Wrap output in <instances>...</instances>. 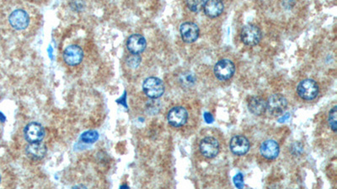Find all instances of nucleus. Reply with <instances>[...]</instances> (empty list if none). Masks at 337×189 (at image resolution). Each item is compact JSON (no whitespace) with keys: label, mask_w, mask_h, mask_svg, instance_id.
Instances as JSON below:
<instances>
[{"label":"nucleus","mask_w":337,"mask_h":189,"mask_svg":"<svg viewBox=\"0 0 337 189\" xmlns=\"http://www.w3.org/2000/svg\"><path fill=\"white\" fill-rule=\"evenodd\" d=\"M142 89L149 98L156 99L165 93V85L160 78L150 77L146 78L142 83Z\"/></svg>","instance_id":"f257e3e1"},{"label":"nucleus","mask_w":337,"mask_h":189,"mask_svg":"<svg viewBox=\"0 0 337 189\" xmlns=\"http://www.w3.org/2000/svg\"><path fill=\"white\" fill-rule=\"evenodd\" d=\"M297 92L299 97L304 100H313L319 93V86L313 79H305L299 83Z\"/></svg>","instance_id":"f03ea898"},{"label":"nucleus","mask_w":337,"mask_h":189,"mask_svg":"<svg viewBox=\"0 0 337 189\" xmlns=\"http://www.w3.org/2000/svg\"><path fill=\"white\" fill-rule=\"evenodd\" d=\"M287 107V100L280 93H275L268 98L266 102V110L271 115L280 116L285 112Z\"/></svg>","instance_id":"7ed1b4c3"},{"label":"nucleus","mask_w":337,"mask_h":189,"mask_svg":"<svg viewBox=\"0 0 337 189\" xmlns=\"http://www.w3.org/2000/svg\"><path fill=\"white\" fill-rule=\"evenodd\" d=\"M262 38L261 30L256 25L249 24L241 31V40L245 45L254 46L258 45Z\"/></svg>","instance_id":"20e7f679"},{"label":"nucleus","mask_w":337,"mask_h":189,"mask_svg":"<svg viewBox=\"0 0 337 189\" xmlns=\"http://www.w3.org/2000/svg\"><path fill=\"white\" fill-rule=\"evenodd\" d=\"M234 73H235V66L228 59L218 60L214 67V74L216 78L220 81L230 79Z\"/></svg>","instance_id":"39448f33"},{"label":"nucleus","mask_w":337,"mask_h":189,"mask_svg":"<svg viewBox=\"0 0 337 189\" xmlns=\"http://www.w3.org/2000/svg\"><path fill=\"white\" fill-rule=\"evenodd\" d=\"M30 15L24 10H16L11 13L9 17V22L11 27L16 30H23L30 25Z\"/></svg>","instance_id":"423d86ee"},{"label":"nucleus","mask_w":337,"mask_h":189,"mask_svg":"<svg viewBox=\"0 0 337 189\" xmlns=\"http://www.w3.org/2000/svg\"><path fill=\"white\" fill-rule=\"evenodd\" d=\"M24 137L29 143L40 142L45 137L43 126L36 122L28 123L24 129Z\"/></svg>","instance_id":"0eeeda50"},{"label":"nucleus","mask_w":337,"mask_h":189,"mask_svg":"<svg viewBox=\"0 0 337 189\" xmlns=\"http://www.w3.org/2000/svg\"><path fill=\"white\" fill-rule=\"evenodd\" d=\"M167 119L170 125L181 127L187 122V110L180 106L171 108L168 113Z\"/></svg>","instance_id":"6e6552de"},{"label":"nucleus","mask_w":337,"mask_h":189,"mask_svg":"<svg viewBox=\"0 0 337 189\" xmlns=\"http://www.w3.org/2000/svg\"><path fill=\"white\" fill-rule=\"evenodd\" d=\"M84 51L79 45H69L64 51V60L69 66L74 67L81 63Z\"/></svg>","instance_id":"1a4fd4ad"},{"label":"nucleus","mask_w":337,"mask_h":189,"mask_svg":"<svg viewBox=\"0 0 337 189\" xmlns=\"http://www.w3.org/2000/svg\"><path fill=\"white\" fill-rule=\"evenodd\" d=\"M219 143L213 137H206L203 139L200 143V151L207 158H214L219 152Z\"/></svg>","instance_id":"9d476101"},{"label":"nucleus","mask_w":337,"mask_h":189,"mask_svg":"<svg viewBox=\"0 0 337 189\" xmlns=\"http://www.w3.org/2000/svg\"><path fill=\"white\" fill-rule=\"evenodd\" d=\"M180 32L183 41L188 44L195 42L200 35L198 25L192 22H185L180 25Z\"/></svg>","instance_id":"9b49d317"},{"label":"nucleus","mask_w":337,"mask_h":189,"mask_svg":"<svg viewBox=\"0 0 337 189\" xmlns=\"http://www.w3.org/2000/svg\"><path fill=\"white\" fill-rule=\"evenodd\" d=\"M230 150L234 155L243 156L246 155L250 150L251 145L248 139L244 136H235L231 139Z\"/></svg>","instance_id":"f8f14e48"},{"label":"nucleus","mask_w":337,"mask_h":189,"mask_svg":"<svg viewBox=\"0 0 337 189\" xmlns=\"http://www.w3.org/2000/svg\"><path fill=\"white\" fill-rule=\"evenodd\" d=\"M147 46L145 38L139 34L131 35L127 41V50L135 55H139L145 51Z\"/></svg>","instance_id":"ddd939ff"},{"label":"nucleus","mask_w":337,"mask_h":189,"mask_svg":"<svg viewBox=\"0 0 337 189\" xmlns=\"http://www.w3.org/2000/svg\"><path fill=\"white\" fill-rule=\"evenodd\" d=\"M260 151L265 158L267 160H274L278 156L280 147L276 141L273 140H267L261 144Z\"/></svg>","instance_id":"4468645a"},{"label":"nucleus","mask_w":337,"mask_h":189,"mask_svg":"<svg viewBox=\"0 0 337 189\" xmlns=\"http://www.w3.org/2000/svg\"><path fill=\"white\" fill-rule=\"evenodd\" d=\"M224 10V5L222 0H206L203 10L205 15L209 18L220 16Z\"/></svg>","instance_id":"2eb2a0df"},{"label":"nucleus","mask_w":337,"mask_h":189,"mask_svg":"<svg viewBox=\"0 0 337 189\" xmlns=\"http://www.w3.org/2000/svg\"><path fill=\"white\" fill-rule=\"evenodd\" d=\"M47 148L46 145L40 142H34L30 143L26 146V153L28 157L33 160H41L46 156Z\"/></svg>","instance_id":"dca6fc26"},{"label":"nucleus","mask_w":337,"mask_h":189,"mask_svg":"<svg viewBox=\"0 0 337 189\" xmlns=\"http://www.w3.org/2000/svg\"><path fill=\"white\" fill-rule=\"evenodd\" d=\"M249 110L255 115H261L266 111V101L261 97H251L248 101Z\"/></svg>","instance_id":"f3484780"},{"label":"nucleus","mask_w":337,"mask_h":189,"mask_svg":"<svg viewBox=\"0 0 337 189\" xmlns=\"http://www.w3.org/2000/svg\"><path fill=\"white\" fill-rule=\"evenodd\" d=\"M98 139H99V133L95 131H86L80 136V140L84 143H94Z\"/></svg>","instance_id":"a211bd4d"},{"label":"nucleus","mask_w":337,"mask_h":189,"mask_svg":"<svg viewBox=\"0 0 337 189\" xmlns=\"http://www.w3.org/2000/svg\"><path fill=\"white\" fill-rule=\"evenodd\" d=\"M206 0H186V6L192 12H200L203 10Z\"/></svg>","instance_id":"6ab92c4d"},{"label":"nucleus","mask_w":337,"mask_h":189,"mask_svg":"<svg viewBox=\"0 0 337 189\" xmlns=\"http://www.w3.org/2000/svg\"><path fill=\"white\" fill-rule=\"evenodd\" d=\"M336 108V106H334L329 111V117H328V123H329V127L334 132H336L337 131Z\"/></svg>","instance_id":"aec40b11"},{"label":"nucleus","mask_w":337,"mask_h":189,"mask_svg":"<svg viewBox=\"0 0 337 189\" xmlns=\"http://www.w3.org/2000/svg\"><path fill=\"white\" fill-rule=\"evenodd\" d=\"M140 63H141V57L138 55L132 54L127 58V64L129 68H137L140 65Z\"/></svg>","instance_id":"412c9836"},{"label":"nucleus","mask_w":337,"mask_h":189,"mask_svg":"<svg viewBox=\"0 0 337 189\" xmlns=\"http://www.w3.org/2000/svg\"><path fill=\"white\" fill-rule=\"evenodd\" d=\"M181 79H180V82L183 83V84H186V85H190L192 84L195 82V78L193 77L192 74L190 73H187V74H183L181 76Z\"/></svg>","instance_id":"4be33fe9"},{"label":"nucleus","mask_w":337,"mask_h":189,"mask_svg":"<svg viewBox=\"0 0 337 189\" xmlns=\"http://www.w3.org/2000/svg\"><path fill=\"white\" fill-rule=\"evenodd\" d=\"M233 183L238 188L244 187V176L243 174L238 173L233 177Z\"/></svg>","instance_id":"5701e85b"},{"label":"nucleus","mask_w":337,"mask_h":189,"mask_svg":"<svg viewBox=\"0 0 337 189\" xmlns=\"http://www.w3.org/2000/svg\"><path fill=\"white\" fill-rule=\"evenodd\" d=\"M72 6H73V8H77V10H79V7L78 6H79V8L80 9H82L83 8V1L82 0H74L73 1V4H72Z\"/></svg>","instance_id":"b1692460"},{"label":"nucleus","mask_w":337,"mask_h":189,"mask_svg":"<svg viewBox=\"0 0 337 189\" xmlns=\"http://www.w3.org/2000/svg\"><path fill=\"white\" fill-rule=\"evenodd\" d=\"M204 119H205L207 123H213V117L211 113H204Z\"/></svg>","instance_id":"393cba45"},{"label":"nucleus","mask_w":337,"mask_h":189,"mask_svg":"<svg viewBox=\"0 0 337 189\" xmlns=\"http://www.w3.org/2000/svg\"><path fill=\"white\" fill-rule=\"evenodd\" d=\"M6 119V117H5V115H4L3 113L0 112V121H1V122H5Z\"/></svg>","instance_id":"a878e982"},{"label":"nucleus","mask_w":337,"mask_h":189,"mask_svg":"<svg viewBox=\"0 0 337 189\" xmlns=\"http://www.w3.org/2000/svg\"><path fill=\"white\" fill-rule=\"evenodd\" d=\"M0 181H1V176H0Z\"/></svg>","instance_id":"bb28decb"}]
</instances>
